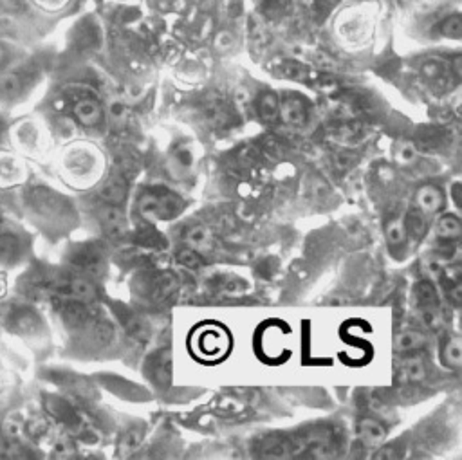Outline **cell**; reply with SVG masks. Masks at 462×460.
<instances>
[{
    "mask_svg": "<svg viewBox=\"0 0 462 460\" xmlns=\"http://www.w3.org/2000/svg\"><path fill=\"white\" fill-rule=\"evenodd\" d=\"M183 200L165 188H154L141 195L139 215L146 220H170L183 212Z\"/></svg>",
    "mask_w": 462,
    "mask_h": 460,
    "instance_id": "1",
    "label": "cell"
},
{
    "mask_svg": "<svg viewBox=\"0 0 462 460\" xmlns=\"http://www.w3.org/2000/svg\"><path fill=\"white\" fill-rule=\"evenodd\" d=\"M4 324L17 334H33L38 328L37 312L27 305H9L4 312Z\"/></svg>",
    "mask_w": 462,
    "mask_h": 460,
    "instance_id": "2",
    "label": "cell"
},
{
    "mask_svg": "<svg viewBox=\"0 0 462 460\" xmlns=\"http://www.w3.org/2000/svg\"><path fill=\"white\" fill-rule=\"evenodd\" d=\"M397 378L401 383L406 385H416V383L425 381L426 378V363L419 352L404 354L397 365Z\"/></svg>",
    "mask_w": 462,
    "mask_h": 460,
    "instance_id": "3",
    "label": "cell"
},
{
    "mask_svg": "<svg viewBox=\"0 0 462 460\" xmlns=\"http://www.w3.org/2000/svg\"><path fill=\"white\" fill-rule=\"evenodd\" d=\"M413 204H416V210L425 213L426 217L437 215L444 206V193L441 191V188L433 186V184H423L421 188H417Z\"/></svg>",
    "mask_w": 462,
    "mask_h": 460,
    "instance_id": "4",
    "label": "cell"
},
{
    "mask_svg": "<svg viewBox=\"0 0 462 460\" xmlns=\"http://www.w3.org/2000/svg\"><path fill=\"white\" fill-rule=\"evenodd\" d=\"M100 224L105 229L108 236L113 238H121L125 236L129 231V226H127L125 213L121 212L120 206H114V204H105L100 210Z\"/></svg>",
    "mask_w": 462,
    "mask_h": 460,
    "instance_id": "5",
    "label": "cell"
},
{
    "mask_svg": "<svg viewBox=\"0 0 462 460\" xmlns=\"http://www.w3.org/2000/svg\"><path fill=\"white\" fill-rule=\"evenodd\" d=\"M72 114H75L76 121L84 127H96L103 117V110H101L100 103L92 98H82L72 107Z\"/></svg>",
    "mask_w": 462,
    "mask_h": 460,
    "instance_id": "6",
    "label": "cell"
},
{
    "mask_svg": "<svg viewBox=\"0 0 462 460\" xmlns=\"http://www.w3.org/2000/svg\"><path fill=\"white\" fill-rule=\"evenodd\" d=\"M278 114L285 124L291 127H302L307 121V108L300 98H285L282 103L278 105Z\"/></svg>",
    "mask_w": 462,
    "mask_h": 460,
    "instance_id": "7",
    "label": "cell"
},
{
    "mask_svg": "<svg viewBox=\"0 0 462 460\" xmlns=\"http://www.w3.org/2000/svg\"><path fill=\"white\" fill-rule=\"evenodd\" d=\"M426 345V334L419 328H406L401 331L396 338H394V348L396 352L404 356V354L419 352L421 348Z\"/></svg>",
    "mask_w": 462,
    "mask_h": 460,
    "instance_id": "8",
    "label": "cell"
},
{
    "mask_svg": "<svg viewBox=\"0 0 462 460\" xmlns=\"http://www.w3.org/2000/svg\"><path fill=\"white\" fill-rule=\"evenodd\" d=\"M213 233L210 231L206 226H192L190 229H186L184 233V244L188 248L195 249L197 253H210L213 249Z\"/></svg>",
    "mask_w": 462,
    "mask_h": 460,
    "instance_id": "9",
    "label": "cell"
},
{
    "mask_svg": "<svg viewBox=\"0 0 462 460\" xmlns=\"http://www.w3.org/2000/svg\"><path fill=\"white\" fill-rule=\"evenodd\" d=\"M358 433L365 444H368V446H379V444L385 440V437H387V428L379 423L378 419L363 417L358 423Z\"/></svg>",
    "mask_w": 462,
    "mask_h": 460,
    "instance_id": "10",
    "label": "cell"
},
{
    "mask_svg": "<svg viewBox=\"0 0 462 460\" xmlns=\"http://www.w3.org/2000/svg\"><path fill=\"white\" fill-rule=\"evenodd\" d=\"M168 166H170V172L175 175V177H186L193 168V153L192 150L188 148V146H175L172 150L170 161H168Z\"/></svg>",
    "mask_w": 462,
    "mask_h": 460,
    "instance_id": "11",
    "label": "cell"
},
{
    "mask_svg": "<svg viewBox=\"0 0 462 460\" xmlns=\"http://www.w3.org/2000/svg\"><path fill=\"white\" fill-rule=\"evenodd\" d=\"M100 197L103 203L120 206L127 197V183L121 175H113L107 183L100 188Z\"/></svg>",
    "mask_w": 462,
    "mask_h": 460,
    "instance_id": "12",
    "label": "cell"
},
{
    "mask_svg": "<svg viewBox=\"0 0 462 460\" xmlns=\"http://www.w3.org/2000/svg\"><path fill=\"white\" fill-rule=\"evenodd\" d=\"M385 238H387L388 248L392 249H399L406 244L409 233H406V228H404L403 215H396L388 219V222L385 224Z\"/></svg>",
    "mask_w": 462,
    "mask_h": 460,
    "instance_id": "13",
    "label": "cell"
},
{
    "mask_svg": "<svg viewBox=\"0 0 462 460\" xmlns=\"http://www.w3.org/2000/svg\"><path fill=\"white\" fill-rule=\"evenodd\" d=\"M413 300H416L417 309H439L437 290L428 280L417 283L416 290H413Z\"/></svg>",
    "mask_w": 462,
    "mask_h": 460,
    "instance_id": "14",
    "label": "cell"
},
{
    "mask_svg": "<svg viewBox=\"0 0 462 460\" xmlns=\"http://www.w3.org/2000/svg\"><path fill=\"white\" fill-rule=\"evenodd\" d=\"M442 361L450 369H461L462 365V340L458 334H451L442 345Z\"/></svg>",
    "mask_w": 462,
    "mask_h": 460,
    "instance_id": "15",
    "label": "cell"
},
{
    "mask_svg": "<svg viewBox=\"0 0 462 460\" xmlns=\"http://www.w3.org/2000/svg\"><path fill=\"white\" fill-rule=\"evenodd\" d=\"M437 233L442 241H457L462 233L461 220L457 215H451V213H446L437 219Z\"/></svg>",
    "mask_w": 462,
    "mask_h": 460,
    "instance_id": "16",
    "label": "cell"
},
{
    "mask_svg": "<svg viewBox=\"0 0 462 460\" xmlns=\"http://www.w3.org/2000/svg\"><path fill=\"white\" fill-rule=\"evenodd\" d=\"M404 228H406L409 236H413L416 241H419L425 236L426 229H428V219H426L425 213H421L419 210L413 207L412 212L404 217Z\"/></svg>",
    "mask_w": 462,
    "mask_h": 460,
    "instance_id": "17",
    "label": "cell"
},
{
    "mask_svg": "<svg viewBox=\"0 0 462 460\" xmlns=\"http://www.w3.org/2000/svg\"><path fill=\"white\" fill-rule=\"evenodd\" d=\"M18 251H20V244H18V238L15 235H0V264H8L13 262L18 257Z\"/></svg>",
    "mask_w": 462,
    "mask_h": 460,
    "instance_id": "18",
    "label": "cell"
},
{
    "mask_svg": "<svg viewBox=\"0 0 462 460\" xmlns=\"http://www.w3.org/2000/svg\"><path fill=\"white\" fill-rule=\"evenodd\" d=\"M200 347L205 348L206 356H213L215 352L226 350V336L215 331H206L205 336L200 338Z\"/></svg>",
    "mask_w": 462,
    "mask_h": 460,
    "instance_id": "19",
    "label": "cell"
},
{
    "mask_svg": "<svg viewBox=\"0 0 462 460\" xmlns=\"http://www.w3.org/2000/svg\"><path fill=\"white\" fill-rule=\"evenodd\" d=\"M258 114L262 116L264 121H273L278 116V101H276V96L266 92V94L260 98V103H258Z\"/></svg>",
    "mask_w": 462,
    "mask_h": 460,
    "instance_id": "20",
    "label": "cell"
},
{
    "mask_svg": "<svg viewBox=\"0 0 462 460\" xmlns=\"http://www.w3.org/2000/svg\"><path fill=\"white\" fill-rule=\"evenodd\" d=\"M177 262H179L183 267H186V269H197V267L200 266L203 258H200V253H197L195 249L186 245V248H183L179 253H177Z\"/></svg>",
    "mask_w": 462,
    "mask_h": 460,
    "instance_id": "21",
    "label": "cell"
},
{
    "mask_svg": "<svg viewBox=\"0 0 462 460\" xmlns=\"http://www.w3.org/2000/svg\"><path fill=\"white\" fill-rule=\"evenodd\" d=\"M441 30L446 37L458 38V34H461V17H458V15H451V17H448L444 22H442Z\"/></svg>",
    "mask_w": 462,
    "mask_h": 460,
    "instance_id": "22",
    "label": "cell"
},
{
    "mask_svg": "<svg viewBox=\"0 0 462 460\" xmlns=\"http://www.w3.org/2000/svg\"><path fill=\"white\" fill-rule=\"evenodd\" d=\"M397 159H399L401 162H406V165H409V162H412L413 159H416V148H413L412 145H409V143H406V145H401L399 150H397Z\"/></svg>",
    "mask_w": 462,
    "mask_h": 460,
    "instance_id": "23",
    "label": "cell"
},
{
    "mask_svg": "<svg viewBox=\"0 0 462 460\" xmlns=\"http://www.w3.org/2000/svg\"><path fill=\"white\" fill-rule=\"evenodd\" d=\"M108 113H110V116H113L114 120H121L123 114H125V107H123L121 101H113V103H110V108H108Z\"/></svg>",
    "mask_w": 462,
    "mask_h": 460,
    "instance_id": "24",
    "label": "cell"
},
{
    "mask_svg": "<svg viewBox=\"0 0 462 460\" xmlns=\"http://www.w3.org/2000/svg\"><path fill=\"white\" fill-rule=\"evenodd\" d=\"M138 442H139V431L132 430L129 435L125 437V444H123V448L132 449V448H136V446H138Z\"/></svg>",
    "mask_w": 462,
    "mask_h": 460,
    "instance_id": "25",
    "label": "cell"
},
{
    "mask_svg": "<svg viewBox=\"0 0 462 460\" xmlns=\"http://www.w3.org/2000/svg\"><path fill=\"white\" fill-rule=\"evenodd\" d=\"M461 63H462L461 56H455V58H454V75L457 76V78H458V76H461V72H462Z\"/></svg>",
    "mask_w": 462,
    "mask_h": 460,
    "instance_id": "26",
    "label": "cell"
},
{
    "mask_svg": "<svg viewBox=\"0 0 462 460\" xmlns=\"http://www.w3.org/2000/svg\"><path fill=\"white\" fill-rule=\"evenodd\" d=\"M6 60H8V51H6V47L0 44V67L4 65Z\"/></svg>",
    "mask_w": 462,
    "mask_h": 460,
    "instance_id": "27",
    "label": "cell"
}]
</instances>
